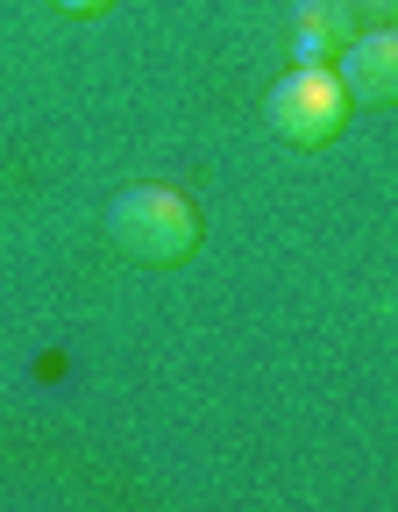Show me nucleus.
I'll list each match as a JSON object with an SVG mask.
<instances>
[{
  "label": "nucleus",
  "instance_id": "4",
  "mask_svg": "<svg viewBox=\"0 0 398 512\" xmlns=\"http://www.w3.org/2000/svg\"><path fill=\"white\" fill-rule=\"evenodd\" d=\"M356 36V8L349 0H299V22H292V50L299 64H335Z\"/></svg>",
  "mask_w": 398,
  "mask_h": 512
},
{
  "label": "nucleus",
  "instance_id": "2",
  "mask_svg": "<svg viewBox=\"0 0 398 512\" xmlns=\"http://www.w3.org/2000/svg\"><path fill=\"white\" fill-rule=\"evenodd\" d=\"M263 114H271V128H278L292 150H320V143L342 136L349 93H342V79H335V64H299V72H285V79L271 86Z\"/></svg>",
  "mask_w": 398,
  "mask_h": 512
},
{
  "label": "nucleus",
  "instance_id": "1",
  "mask_svg": "<svg viewBox=\"0 0 398 512\" xmlns=\"http://www.w3.org/2000/svg\"><path fill=\"white\" fill-rule=\"evenodd\" d=\"M107 242L143 271H171L199 249V214L178 185H128L107 207Z\"/></svg>",
  "mask_w": 398,
  "mask_h": 512
},
{
  "label": "nucleus",
  "instance_id": "6",
  "mask_svg": "<svg viewBox=\"0 0 398 512\" xmlns=\"http://www.w3.org/2000/svg\"><path fill=\"white\" fill-rule=\"evenodd\" d=\"M349 8H356V15H370V22H391L398 0H349Z\"/></svg>",
  "mask_w": 398,
  "mask_h": 512
},
{
  "label": "nucleus",
  "instance_id": "3",
  "mask_svg": "<svg viewBox=\"0 0 398 512\" xmlns=\"http://www.w3.org/2000/svg\"><path fill=\"white\" fill-rule=\"evenodd\" d=\"M335 79H342L349 107H391L398 100V36H391V22H370L363 36H349V50L335 57Z\"/></svg>",
  "mask_w": 398,
  "mask_h": 512
},
{
  "label": "nucleus",
  "instance_id": "5",
  "mask_svg": "<svg viewBox=\"0 0 398 512\" xmlns=\"http://www.w3.org/2000/svg\"><path fill=\"white\" fill-rule=\"evenodd\" d=\"M50 8H57V15H107L114 0H50Z\"/></svg>",
  "mask_w": 398,
  "mask_h": 512
}]
</instances>
